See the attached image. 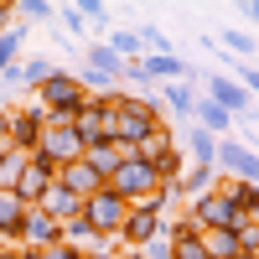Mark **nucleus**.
I'll return each mask as SVG.
<instances>
[{
    "label": "nucleus",
    "instance_id": "nucleus-38",
    "mask_svg": "<svg viewBox=\"0 0 259 259\" xmlns=\"http://www.w3.org/2000/svg\"><path fill=\"white\" fill-rule=\"evenodd\" d=\"M0 259H21V249H0Z\"/></svg>",
    "mask_w": 259,
    "mask_h": 259
},
{
    "label": "nucleus",
    "instance_id": "nucleus-27",
    "mask_svg": "<svg viewBox=\"0 0 259 259\" xmlns=\"http://www.w3.org/2000/svg\"><path fill=\"white\" fill-rule=\"evenodd\" d=\"M233 233H239V254H259V223L239 218V223H233Z\"/></svg>",
    "mask_w": 259,
    "mask_h": 259
},
{
    "label": "nucleus",
    "instance_id": "nucleus-36",
    "mask_svg": "<svg viewBox=\"0 0 259 259\" xmlns=\"http://www.w3.org/2000/svg\"><path fill=\"white\" fill-rule=\"evenodd\" d=\"M239 16H244V21H254V26H259V0H244V6H239Z\"/></svg>",
    "mask_w": 259,
    "mask_h": 259
},
{
    "label": "nucleus",
    "instance_id": "nucleus-25",
    "mask_svg": "<svg viewBox=\"0 0 259 259\" xmlns=\"http://www.w3.org/2000/svg\"><path fill=\"white\" fill-rule=\"evenodd\" d=\"M21 41H26V31H21V26H11L6 36H0V78L21 62Z\"/></svg>",
    "mask_w": 259,
    "mask_h": 259
},
{
    "label": "nucleus",
    "instance_id": "nucleus-33",
    "mask_svg": "<svg viewBox=\"0 0 259 259\" xmlns=\"http://www.w3.org/2000/svg\"><path fill=\"white\" fill-rule=\"evenodd\" d=\"M57 16H62V26H68L73 36H83V31H89V21H83V16H78V6H62Z\"/></svg>",
    "mask_w": 259,
    "mask_h": 259
},
{
    "label": "nucleus",
    "instance_id": "nucleus-20",
    "mask_svg": "<svg viewBox=\"0 0 259 259\" xmlns=\"http://www.w3.org/2000/svg\"><path fill=\"white\" fill-rule=\"evenodd\" d=\"M202 249H207V259H239V233L233 228H207Z\"/></svg>",
    "mask_w": 259,
    "mask_h": 259
},
{
    "label": "nucleus",
    "instance_id": "nucleus-35",
    "mask_svg": "<svg viewBox=\"0 0 259 259\" xmlns=\"http://www.w3.org/2000/svg\"><path fill=\"white\" fill-rule=\"evenodd\" d=\"M11 16H16V6H11V0H0V36L11 31Z\"/></svg>",
    "mask_w": 259,
    "mask_h": 259
},
{
    "label": "nucleus",
    "instance_id": "nucleus-2",
    "mask_svg": "<svg viewBox=\"0 0 259 259\" xmlns=\"http://www.w3.org/2000/svg\"><path fill=\"white\" fill-rule=\"evenodd\" d=\"M31 104H41V109H47V119H68V124H73V114L83 109V104H89V94H83L78 73L57 68V73L36 89V99H31Z\"/></svg>",
    "mask_w": 259,
    "mask_h": 259
},
{
    "label": "nucleus",
    "instance_id": "nucleus-8",
    "mask_svg": "<svg viewBox=\"0 0 259 259\" xmlns=\"http://www.w3.org/2000/svg\"><path fill=\"white\" fill-rule=\"evenodd\" d=\"M166 233V218L156 207H130V218H124V228H119V244L124 249H145L150 239H161Z\"/></svg>",
    "mask_w": 259,
    "mask_h": 259
},
{
    "label": "nucleus",
    "instance_id": "nucleus-39",
    "mask_svg": "<svg viewBox=\"0 0 259 259\" xmlns=\"http://www.w3.org/2000/svg\"><path fill=\"white\" fill-rule=\"evenodd\" d=\"M89 259H119V254H89Z\"/></svg>",
    "mask_w": 259,
    "mask_h": 259
},
{
    "label": "nucleus",
    "instance_id": "nucleus-23",
    "mask_svg": "<svg viewBox=\"0 0 259 259\" xmlns=\"http://www.w3.org/2000/svg\"><path fill=\"white\" fill-rule=\"evenodd\" d=\"M16 68H21V89H31V94H36L41 83L57 73V62H52V57H26V62H16Z\"/></svg>",
    "mask_w": 259,
    "mask_h": 259
},
{
    "label": "nucleus",
    "instance_id": "nucleus-37",
    "mask_svg": "<svg viewBox=\"0 0 259 259\" xmlns=\"http://www.w3.org/2000/svg\"><path fill=\"white\" fill-rule=\"evenodd\" d=\"M119 259H145V254H140V249H124V254H119Z\"/></svg>",
    "mask_w": 259,
    "mask_h": 259
},
{
    "label": "nucleus",
    "instance_id": "nucleus-31",
    "mask_svg": "<svg viewBox=\"0 0 259 259\" xmlns=\"http://www.w3.org/2000/svg\"><path fill=\"white\" fill-rule=\"evenodd\" d=\"M233 83H244V94H249V99H259V68L239 62V73H233Z\"/></svg>",
    "mask_w": 259,
    "mask_h": 259
},
{
    "label": "nucleus",
    "instance_id": "nucleus-41",
    "mask_svg": "<svg viewBox=\"0 0 259 259\" xmlns=\"http://www.w3.org/2000/svg\"><path fill=\"white\" fill-rule=\"evenodd\" d=\"M0 249H6V244H0Z\"/></svg>",
    "mask_w": 259,
    "mask_h": 259
},
{
    "label": "nucleus",
    "instance_id": "nucleus-7",
    "mask_svg": "<svg viewBox=\"0 0 259 259\" xmlns=\"http://www.w3.org/2000/svg\"><path fill=\"white\" fill-rule=\"evenodd\" d=\"M187 218L197 223L202 233H207V228H233V223H239V207H233L223 192H202V197L187 202Z\"/></svg>",
    "mask_w": 259,
    "mask_h": 259
},
{
    "label": "nucleus",
    "instance_id": "nucleus-30",
    "mask_svg": "<svg viewBox=\"0 0 259 259\" xmlns=\"http://www.w3.org/2000/svg\"><path fill=\"white\" fill-rule=\"evenodd\" d=\"M140 47H145V52H171V47H166V31H161V26H140Z\"/></svg>",
    "mask_w": 259,
    "mask_h": 259
},
{
    "label": "nucleus",
    "instance_id": "nucleus-15",
    "mask_svg": "<svg viewBox=\"0 0 259 259\" xmlns=\"http://www.w3.org/2000/svg\"><path fill=\"white\" fill-rule=\"evenodd\" d=\"M83 161H89V166L99 171V177L109 182V177H114V171H119L124 161H135V150H130V145H119V140H99V145H89V150H83Z\"/></svg>",
    "mask_w": 259,
    "mask_h": 259
},
{
    "label": "nucleus",
    "instance_id": "nucleus-26",
    "mask_svg": "<svg viewBox=\"0 0 259 259\" xmlns=\"http://www.w3.org/2000/svg\"><path fill=\"white\" fill-rule=\"evenodd\" d=\"M223 47H228L233 57H254V31H239V26H228V31H223Z\"/></svg>",
    "mask_w": 259,
    "mask_h": 259
},
{
    "label": "nucleus",
    "instance_id": "nucleus-19",
    "mask_svg": "<svg viewBox=\"0 0 259 259\" xmlns=\"http://www.w3.org/2000/svg\"><path fill=\"white\" fill-rule=\"evenodd\" d=\"M182 145H187V156H192V166H218V135H207L202 124H192Z\"/></svg>",
    "mask_w": 259,
    "mask_h": 259
},
{
    "label": "nucleus",
    "instance_id": "nucleus-22",
    "mask_svg": "<svg viewBox=\"0 0 259 259\" xmlns=\"http://www.w3.org/2000/svg\"><path fill=\"white\" fill-rule=\"evenodd\" d=\"M104 41H109V47H114V57H124V62H140V57H145V47H140V31H130V26H114Z\"/></svg>",
    "mask_w": 259,
    "mask_h": 259
},
{
    "label": "nucleus",
    "instance_id": "nucleus-4",
    "mask_svg": "<svg viewBox=\"0 0 259 259\" xmlns=\"http://www.w3.org/2000/svg\"><path fill=\"white\" fill-rule=\"evenodd\" d=\"M109 192H119L130 207H145V202L161 192V177H156V166H145V161L135 156V161H124L114 177H109Z\"/></svg>",
    "mask_w": 259,
    "mask_h": 259
},
{
    "label": "nucleus",
    "instance_id": "nucleus-9",
    "mask_svg": "<svg viewBox=\"0 0 259 259\" xmlns=\"http://www.w3.org/2000/svg\"><path fill=\"white\" fill-rule=\"evenodd\" d=\"M41 124H47V109L41 104H26V109H11V150L31 156L41 140Z\"/></svg>",
    "mask_w": 259,
    "mask_h": 259
},
{
    "label": "nucleus",
    "instance_id": "nucleus-3",
    "mask_svg": "<svg viewBox=\"0 0 259 259\" xmlns=\"http://www.w3.org/2000/svg\"><path fill=\"white\" fill-rule=\"evenodd\" d=\"M31 156L52 161V166L62 171V166L83 161V140H78V130H73L68 119H47V124H41V140H36V150H31Z\"/></svg>",
    "mask_w": 259,
    "mask_h": 259
},
{
    "label": "nucleus",
    "instance_id": "nucleus-13",
    "mask_svg": "<svg viewBox=\"0 0 259 259\" xmlns=\"http://www.w3.org/2000/svg\"><path fill=\"white\" fill-rule=\"evenodd\" d=\"M21 223H26V202H21V192L0 187V244H6V249H21Z\"/></svg>",
    "mask_w": 259,
    "mask_h": 259
},
{
    "label": "nucleus",
    "instance_id": "nucleus-14",
    "mask_svg": "<svg viewBox=\"0 0 259 259\" xmlns=\"http://www.w3.org/2000/svg\"><path fill=\"white\" fill-rule=\"evenodd\" d=\"M57 182L68 187L73 197H83V202H89V197H99V192L109 187V182H104V177H99V171H94L89 161H73V166H62V171H57Z\"/></svg>",
    "mask_w": 259,
    "mask_h": 259
},
{
    "label": "nucleus",
    "instance_id": "nucleus-10",
    "mask_svg": "<svg viewBox=\"0 0 259 259\" xmlns=\"http://www.w3.org/2000/svg\"><path fill=\"white\" fill-rule=\"evenodd\" d=\"M52 182H57V166L41 161V156H26V171H21L16 192H21V202H26V207H41V197H47Z\"/></svg>",
    "mask_w": 259,
    "mask_h": 259
},
{
    "label": "nucleus",
    "instance_id": "nucleus-5",
    "mask_svg": "<svg viewBox=\"0 0 259 259\" xmlns=\"http://www.w3.org/2000/svg\"><path fill=\"white\" fill-rule=\"evenodd\" d=\"M83 218H89V228L99 233V239H114V244H119V228H124V218H130V202L119 197V192L104 187L99 197L83 202Z\"/></svg>",
    "mask_w": 259,
    "mask_h": 259
},
{
    "label": "nucleus",
    "instance_id": "nucleus-12",
    "mask_svg": "<svg viewBox=\"0 0 259 259\" xmlns=\"http://www.w3.org/2000/svg\"><path fill=\"white\" fill-rule=\"evenodd\" d=\"M47 244H62V223L41 207H26V223H21V249H47Z\"/></svg>",
    "mask_w": 259,
    "mask_h": 259
},
{
    "label": "nucleus",
    "instance_id": "nucleus-32",
    "mask_svg": "<svg viewBox=\"0 0 259 259\" xmlns=\"http://www.w3.org/2000/svg\"><path fill=\"white\" fill-rule=\"evenodd\" d=\"M78 16L89 21V26H104V16H109V11H104V0H78Z\"/></svg>",
    "mask_w": 259,
    "mask_h": 259
},
{
    "label": "nucleus",
    "instance_id": "nucleus-40",
    "mask_svg": "<svg viewBox=\"0 0 259 259\" xmlns=\"http://www.w3.org/2000/svg\"><path fill=\"white\" fill-rule=\"evenodd\" d=\"M239 259H259V254H239Z\"/></svg>",
    "mask_w": 259,
    "mask_h": 259
},
{
    "label": "nucleus",
    "instance_id": "nucleus-16",
    "mask_svg": "<svg viewBox=\"0 0 259 259\" xmlns=\"http://www.w3.org/2000/svg\"><path fill=\"white\" fill-rule=\"evenodd\" d=\"M83 68L99 73V78H109V83H119L124 78V57H114L109 41H89V47H83Z\"/></svg>",
    "mask_w": 259,
    "mask_h": 259
},
{
    "label": "nucleus",
    "instance_id": "nucleus-34",
    "mask_svg": "<svg viewBox=\"0 0 259 259\" xmlns=\"http://www.w3.org/2000/svg\"><path fill=\"white\" fill-rule=\"evenodd\" d=\"M11 145V104H0V150Z\"/></svg>",
    "mask_w": 259,
    "mask_h": 259
},
{
    "label": "nucleus",
    "instance_id": "nucleus-28",
    "mask_svg": "<svg viewBox=\"0 0 259 259\" xmlns=\"http://www.w3.org/2000/svg\"><path fill=\"white\" fill-rule=\"evenodd\" d=\"M16 11L26 16V21H52V16H57V6H52V0H21Z\"/></svg>",
    "mask_w": 259,
    "mask_h": 259
},
{
    "label": "nucleus",
    "instance_id": "nucleus-24",
    "mask_svg": "<svg viewBox=\"0 0 259 259\" xmlns=\"http://www.w3.org/2000/svg\"><path fill=\"white\" fill-rule=\"evenodd\" d=\"M21 171H26V156H21V150H0V187L6 192H16V182H21Z\"/></svg>",
    "mask_w": 259,
    "mask_h": 259
},
{
    "label": "nucleus",
    "instance_id": "nucleus-29",
    "mask_svg": "<svg viewBox=\"0 0 259 259\" xmlns=\"http://www.w3.org/2000/svg\"><path fill=\"white\" fill-rule=\"evenodd\" d=\"M171 259H207V249H202V233H197V239H182V244H171Z\"/></svg>",
    "mask_w": 259,
    "mask_h": 259
},
{
    "label": "nucleus",
    "instance_id": "nucleus-11",
    "mask_svg": "<svg viewBox=\"0 0 259 259\" xmlns=\"http://www.w3.org/2000/svg\"><path fill=\"white\" fill-rule=\"evenodd\" d=\"M202 99H212V104H218V109H228L233 119H239V114H249V94H244V83H233L228 73H207V83H202Z\"/></svg>",
    "mask_w": 259,
    "mask_h": 259
},
{
    "label": "nucleus",
    "instance_id": "nucleus-18",
    "mask_svg": "<svg viewBox=\"0 0 259 259\" xmlns=\"http://www.w3.org/2000/svg\"><path fill=\"white\" fill-rule=\"evenodd\" d=\"M41 212H52L57 223H73L78 212H83V197H73L62 182H52V187H47V197H41Z\"/></svg>",
    "mask_w": 259,
    "mask_h": 259
},
{
    "label": "nucleus",
    "instance_id": "nucleus-6",
    "mask_svg": "<svg viewBox=\"0 0 259 259\" xmlns=\"http://www.w3.org/2000/svg\"><path fill=\"white\" fill-rule=\"evenodd\" d=\"M218 177H233V182H249V187H259V156L244 145V140H233V135H223L218 140Z\"/></svg>",
    "mask_w": 259,
    "mask_h": 259
},
{
    "label": "nucleus",
    "instance_id": "nucleus-1",
    "mask_svg": "<svg viewBox=\"0 0 259 259\" xmlns=\"http://www.w3.org/2000/svg\"><path fill=\"white\" fill-rule=\"evenodd\" d=\"M166 109H161V99L156 94H114V109H109V140L130 145V150H140L145 140H156L166 135Z\"/></svg>",
    "mask_w": 259,
    "mask_h": 259
},
{
    "label": "nucleus",
    "instance_id": "nucleus-17",
    "mask_svg": "<svg viewBox=\"0 0 259 259\" xmlns=\"http://www.w3.org/2000/svg\"><path fill=\"white\" fill-rule=\"evenodd\" d=\"M161 109L177 114V119H187L192 109H197V83H192V78H182V83H161Z\"/></svg>",
    "mask_w": 259,
    "mask_h": 259
},
{
    "label": "nucleus",
    "instance_id": "nucleus-21",
    "mask_svg": "<svg viewBox=\"0 0 259 259\" xmlns=\"http://www.w3.org/2000/svg\"><path fill=\"white\" fill-rule=\"evenodd\" d=\"M192 114H197V124L207 130V135H228V124H233V114L228 109H218V104H212V99H197V109H192Z\"/></svg>",
    "mask_w": 259,
    "mask_h": 259
}]
</instances>
